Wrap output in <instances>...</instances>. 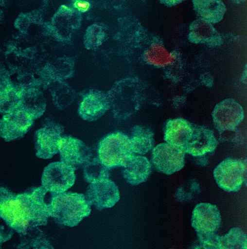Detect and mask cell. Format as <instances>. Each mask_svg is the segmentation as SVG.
Instances as JSON below:
<instances>
[{
	"label": "cell",
	"mask_w": 247,
	"mask_h": 249,
	"mask_svg": "<svg viewBox=\"0 0 247 249\" xmlns=\"http://www.w3.org/2000/svg\"><path fill=\"white\" fill-rule=\"evenodd\" d=\"M194 128V124L183 118L169 120L164 130V141L184 151L192 138Z\"/></svg>",
	"instance_id": "cell-15"
},
{
	"label": "cell",
	"mask_w": 247,
	"mask_h": 249,
	"mask_svg": "<svg viewBox=\"0 0 247 249\" xmlns=\"http://www.w3.org/2000/svg\"><path fill=\"white\" fill-rule=\"evenodd\" d=\"M109 104V100L104 93L98 90H92L82 99L79 113L85 121H96L108 110Z\"/></svg>",
	"instance_id": "cell-14"
},
{
	"label": "cell",
	"mask_w": 247,
	"mask_h": 249,
	"mask_svg": "<svg viewBox=\"0 0 247 249\" xmlns=\"http://www.w3.org/2000/svg\"><path fill=\"white\" fill-rule=\"evenodd\" d=\"M1 9H0V14H1Z\"/></svg>",
	"instance_id": "cell-27"
},
{
	"label": "cell",
	"mask_w": 247,
	"mask_h": 249,
	"mask_svg": "<svg viewBox=\"0 0 247 249\" xmlns=\"http://www.w3.org/2000/svg\"><path fill=\"white\" fill-rule=\"evenodd\" d=\"M123 168L124 178L132 186L145 182L152 171V165L149 160L141 156L134 155Z\"/></svg>",
	"instance_id": "cell-16"
},
{
	"label": "cell",
	"mask_w": 247,
	"mask_h": 249,
	"mask_svg": "<svg viewBox=\"0 0 247 249\" xmlns=\"http://www.w3.org/2000/svg\"><path fill=\"white\" fill-rule=\"evenodd\" d=\"M189 38L194 43L212 45L219 43L220 40L219 35L212 25L201 19L192 23Z\"/></svg>",
	"instance_id": "cell-17"
},
{
	"label": "cell",
	"mask_w": 247,
	"mask_h": 249,
	"mask_svg": "<svg viewBox=\"0 0 247 249\" xmlns=\"http://www.w3.org/2000/svg\"><path fill=\"white\" fill-rule=\"evenodd\" d=\"M185 154L178 147L167 143H161L153 149L152 162L158 171L171 175L184 168Z\"/></svg>",
	"instance_id": "cell-6"
},
{
	"label": "cell",
	"mask_w": 247,
	"mask_h": 249,
	"mask_svg": "<svg viewBox=\"0 0 247 249\" xmlns=\"http://www.w3.org/2000/svg\"><path fill=\"white\" fill-rule=\"evenodd\" d=\"M64 128L61 124L48 122L35 133V150L37 158L50 159L59 151L60 142Z\"/></svg>",
	"instance_id": "cell-7"
},
{
	"label": "cell",
	"mask_w": 247,
	"mask_h": 249,
	"mask_svg": "<svg viewBox=\"0 0 247 249\" xmlns=\"http://www.w3.org/2000/svg\"><path fill=\"white\" fill-rule=\"evenodd\" d=\"M14 231L0 216V248H1L4 242L11 239L14 234Z\"/></svg>",
	"instance_id": "cell-25"
},
{
	"label": "cell",
	"mask_w": 247,
	"mask_h": 249,
	"mask_svg": "<svg viewBox=\"0 0 247 249\" xmlns=\"http://www.w3.org/2000/svg\"><path fill=\"white\" fill-rule=\"evenodd\" d=\"M129 139L135 155H145L154 147V133L148 127L141 125L135 126L132 129Z\"/></svg>",
	"instance_id": "cell-18"
},
{
	"label": "cell",
	"mask_w": 247,
	"mask_h": 249,
	"mask_svg": "<svg viewBox=\"0 0 247 249\" xmlns=\"http://www.w3.org/2000/svg\"><path fill=\"white\" fill-rule=\"evenodd\" d=\"M221 216L217 207L210 203L197 204L193 212L192 225L197 233H216L221 226Z\"/></svg>",
	"instance_id": "cell-12"
},
{
	"label": "cell",
	"mask_w": 247,
	"mask_h": 249,
	"mask_svg": "<svg viewBox=\"0 0 247 249\" xmlns=\"http://www.w3.org/2000/svg\"><path fill=\"white\" fill-rule=\"evenodd\" d=\"M20 235V242L17 246L18 249L53 248L38 228H34L28 231L25 234Z\"/></svg>",
	"instance_id": "cell-22"
},
{
	"label": "cell",
	"mask_w": 247,
	"mask_h": 249,
	"mask_svg": "<svg viewBox=\"0 0 247 249\" xmlns=\"http://www.w3.org/2000/svg\"><path fill=\"white\" fill-rule=\"evenodd\" d=\"M199 244V248L205 249H219L221 236L216 233H197Z\"/></svg>",
	"instance_id": "cell-24"
},
{
	"label": "cell",
	"mask_w": 247,
	"mask_h": 249,
	"mask_svg": "<svg viewBox=\"0 0 247 249\" xmlns=\"http://www.w3.org/2000/svg\"><path fill=\"white\" fill-rule=\"evenodd\" d=\"M109 170L98 158H93L84 165V179L90 184L108 179Z\"/></svg>",
	"instance_id": "cell-21"
},
{
	"label": "cell",
	"mask_w": 247,
	"mask_h": 249,
	"mask_svg": "<svg viewBox=\"0 0 247 249\" xmlns=\"http://www.w3.org/2000/svg\"><path fill=\"white\" fill-rule=\"evenodd\" d=\"M52 195L50 215L58 224L73 228L90 214L91 205L84 195L65 192Z\"/></svg>",
	"instance_id": "cell-2"
},
{
	"label": "cell",
	"mask_w": 247,
	"mask_h": 249,
	"mask_svg": "<svg viewBox=\"0 0 247 249\" xmlns=\"http://www.w3.org/2000/svg\"><path fill=\"white\" fill-rule=\"evenodd\" d=\"M212 117L215 128L223 133L236 128L243 121L244 112L236 100L227 99L215 106Z\"/></svg>",
	"instance_id": "cell-10"
},
{
	"label": "cell",
	"mask_w": 247,
	"mask_h": 249,
	"mask_svg": "<svg viewBox=\"0 0 247 249\" xmlns=\"http://www.w3.org/2000/svg\"><path fill=\"white\" fill-rule=\"evenodd\" d=\"M75 170L62 161L49 164L43 171L42 187L52 195L66 192L75 181Z\"/></svg>",
	"instance_id": "cell-5"
},
{
	"label": "cell",
	"mask_w": 247,
	"mask_h": 249,
	"mask_svg": "<svg viewBox=\"0 0 247 249\" xmlns=\"http://www.w3.org/2000/svg\"><path fill=\"white\" fill-rule=\"evenodd\" d=\"M73 5L76 9L82 13H85L89 10L90 7V3L85 1H76Z\"/></svg>",
	"instance_id": "cell-26"
},
{
	"label": "cell",
	"mask_w": 247,
	"mask_h": 249,
	"mask_svg": "<svg viewBox=\"0 0 247 249\" xmlns=\"http://www.w3.org/2000/svg\"><path fill=\"white\" fill-rule=\"evenodd\" d=\"M218 142L213 130L202 126L194 125L192 138L184 150L194 157H202L213 152Z\"/></svg>",
	"instance_id": "cell-13"
},
{
	"label": "cell",
	"mask_w": 247,
	"mask_h": 249,
	"mask_svg": "<svg viewBox=\"0 0 247 249\" xmlns=\"http://www.w3.org/2000/svg\"><path fill=\"white\" fill-rule=\"evenodd\" d=\"M48 192L42 186L21 194L0 187V216L20 235L40 226H45L50 217L49 204L45 200Z\"/></svg>",
	"instance_id": "cell-1"
},
{
	"label": "cell",
	"mask_w": 247,
	"mask_h": 249,
	"mask_svg": "<svg viewBox=\"0 0 247 249\" xmlns=\"http://www.w3.org/2000/svg\"><path fill=\"white\" fill-rule=\"evenodd\" d=\"M247 237L239 228H233L224 236L220 237L219 249H246Z\"/></svg>",
	"instance_id": "cell-23"
},
{
	"label": "cell",
	"mask_w": 247,
	"mask_h": 249,
	"mask_svg": "<svg viewBox=\"0 0 247 249\" xmlns=\"http://www.w3.org/2000/svg\"><path fill=\"white\" fill-rule=\"evenodd\" d=\"M61 161L74 170L84 165L92 159V153L84 142L71 136H63L60 142L59 151Z\"/></svg>",
	"instance_id": "cell-11"
},
{
	"label": "cell",
	"mask_w": 247,
	"mask_h": 249,
	"mask_svg": "<svg viewBox=\"0 0 247 249\" xmlns=\"http://www.w3.org/2000/svg\"><path fill=\"white\" fill-rule=\"evenodd\" d=\"M34 120L26 111L16 108L0 120V138L10 142L24 137Z\"/></svg>",
	"instance_id": "cell-8"
},
{
	"label": "cell",
	"mask_w": 247,
	"mask_h": 249,
	"mask_svg": "<svg viewBox=\"0 0 247 249\" xmlns=\"http://www.w3.org/2000/svg\"><path fill=\"white\" fill-rule=\"evenodd\" d=\"M247 164L243 160L228 158L217 166L213 172L215 181L228 193L239 191L245 180Z\"/></svg>",
	"instance_id": "cell-4"
},
{
	"label": "cell",
	"mask_w": 247,
	"mask_h": 249,
	"mask_svg": "<svg viewBox=\"0 0 247 249\" xmlns=\"http://www.w3.org/2000/svg\"><path fill=\"white\" fill-rule=\"evenodd\" d=\"M194 7L201 19L210 23L220 21L226 8L220 1H194Z\"/></svg>",
	"instance_id": "cell-19"
},
{
	"label": "cell",
	"mask_w": 247,
	"mask_h": 249,
	"mask_svg": "<svg viewBox=\"0 0 247 249\" xmlns=\"http://www.w3.org/2000/svg\"><path fill=\"white\" fill-rule=\"evenodd\" d=\"M85 197L91 206L101 211L114 206L120 199V194L118 187L108 178L91 183Z\"/></svg>",
	"instance_id": "cell-9"
},
{
	"label": "cell",
	"mask_w": 247,
	"mask_h": 249,
	"mask_svg": "<svg viewBox=\"0 0 247 249\" xmlns=\"http://www.w3.org/2000/svg\"><path fill=\"white\" fill-rule=\"evenodd\" d=\"M144 57L147 62L159 67L171 65L176 60L174 53H170L159 44H152L145 52Z\"/></svg>",
	"instance_id": "cell-20"
},
{
	"label": "cell",
	"mask_w": 247,
	"mask_h": 249,
	"mask_svg": "<svg viewBox=\"0 0 247 249\" xmlns=\"http://www.w3.org/2000/svg\"><path fill=\"white\" fill-rule=\"evenodd\" d=\"M97 153L99 159L109 169L123 167L135 155L130 139L120 132L106 136L99 143Z\"/></svg>",
	"instance_id": "cell-3"
}]
</instances>
